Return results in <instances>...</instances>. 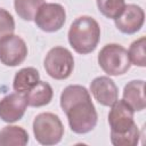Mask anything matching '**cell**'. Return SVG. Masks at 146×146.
<instances>
[{"label":"cell","instance_id":"cell-1","mask_svg":"<svg viewBox=\"0 0 146 146\" xmlns=\"http://www.w3.org/2000/svg\"><path fill=\"white\" fill-rule=\"evenodd\" d=\"M60 107L67 116L73 132L83 135L90 132L97 124L98 116L89 91L80 84H71L60 94Z\"/></svg>","mask_w":146,"mask_h":146},{"label":"cell","instance_id":"cell-2","mask_svg":"<svg viewBox=\"0 0 146 146\" xmlns=\"http://www.w3.org/2000/svg\"><path fill=\"white\" fill-rule=\"evenodd\" d=\"M108 123L111 143L114 146H135L139 141V130L133 121V110L122 99L116 100L110 110Z\"/></svg>","mask_w":146,"mask_h":146},{"label":"cell","instance_id":"cell-3","mask_svg":"<svg viewBox=\"0 0 146 146\" xmlns=\"http://www.w3.org/2000/svg\"><path fill=\"white\" fill-rule=\"evenodd\" d=\"M99 38L100 27L90 16L78 17L68 30V42L80 55L92 52L99 42Z\"/></svg>","mask_w":146,"mask_h":146},{"label":"cell","instance_id":"cell-4","mask_svg":"<svg viewBox=\"0 0 146 146\" xmlns=\"http://www.w3.org/2000/svg\"><path fill=\"white\" fill-rule=\"evenodd\" d=\"M98 64L108 75H122L131 66L128 50L117 43L105 44L98 54Z\"/></svg>","mask_w":146,"mask_h":146},{"label":"cell","instance_id":"cell-5","mask_svg":"<svg viewBox=\"0 0 146 146\" xmlns=\"http://www.w3.org/2000/svg\"><path fill=\"white\" fill-rule=\"evenodd\" d=\"M33 133L35 139L46 146L58 144L64 135V125L54 113H40L33 121Z\"/></svg>","mask_w":146,"mask_h":146},{"label":"cell","instance_id":"cell-6","mask_svg":"<svg viewBox=\"0 0 146 146\" xmlns=\"http://www.w3.org/2000/svg\"><path fill=\"white\" fill-rule=\"evenodd\" d=\"M43 65L49 76L55 80H64L73 72L74 58L68 49L64 47H54L46 55Z\"/></svg>","mask_w":146,"mask_h":146},{"label":"cell","instance_id":"cell-7","mask_svg":"<svg viewBox=\"0 0 146 146\" xmlns=\"http://www.w3.org/2000/svg\"><path fill=\"white\" fill-rule=\"evenodd\" d=\"M66 21V13L59 3H43L38 10L34 22L44 32H56L63 27Z\"/></svg>","mask_w":146,"mask_h":146},{"label":"cell","instance_id":"cell-8","mask_svg":"<svg viewBox=\"0 0 146 146\" xmlns=\"http://www.w3.org/2000/svg\"><path fill=\"white\" fill-rule=\"evenodd\" d=\"M27 56L25 41L15 34H9L0 40V62L6 66H17Z\"/></svg>","mask_w":146,"mask_h":146},{"label":"cell","instance_id":"cell-9","mask_svg":"<svg viewBox=\"0 0 146 146\" xmlns=\"http://www.w3.org/2000/svg\"><path fill=\"white\" fill-rule=\"evenodd\" d=\"M145 21L144 10L133 3L125 5L121 14L114 19L115 26L124 34H133L138 32Z\"/></svg>","mask_w":146,"mask_h":146},{"label":"cell","instance_id":"cell-10","mask_svg":"<svg viewBox=\"0 0 146 146\" xmlns=\"http://www.w3.org/2000/svg\"><path fill=\"white\" fill-rule=\"evenodd\" d=\"M27 107L24 94L13 92L0 100V119L5 122L13 123L23 117Z\"/></svg>","mask_w":146,"mask_h":146},{"label":"cell","instance_id":"cell-11","mask_svg":"<svg viewBox=\"0 0 146 146\" xmlns=\"http://www.w3.org/2000/svg\"><path fill=\"white\" fill-rule=\"evenodd\" d=\"M90 91L95 99L103 106H112L119 97L114 81L108 76H97L90 83Z\"/></svg>","mask_w":146,"mask_h":146},{"label":"cell","instance_id":"cell-12","mask_svg":"<svg viewBox=\"0 0 146 146\" xmlns=\"http://www.w3.org/2000/svg\"><path fill=\"white\" fill-rule=\"evenodd\" d=\"M123 100L133 110V112H140L145 110V81L132 80L124 86Z\"/></svg>","mask_w":146,"mask_h":146},{"label":"cell","instance_id":"cell-13","mask_svg":"<svg viewBox=\"0 0 146 146\" xmlns=\"http://www.w3.org/2000/svg\"><path fill=\"white\" fill-rule=\"evenodd\" d=\"M27 105L32 107H40L48 105L54 96V91L51 86L48 82L39 81L33 88H31L27 92L24 94Z\"/></svg>","mask_w":146,"mask_h":146},{"label":"cell","instance_id":"cell-14","mask_svg":"<svg viewBox=\"0 0 146 146\" xmlns=\"http://www.w3.org/2000/svg\"><path fill=\"white\" fill-rule=\"evenodd\" d=\"M40 81L39 71L34 67H24L19 70L13 81V88L16 92L25 94L31 88H33Z\"/></svg>","mask_w":146,"mask_h":146},{"label":"cell","instance_id":"cell-15","mask_svg":"<svg viewBox=\"0 0 146 146\" xmlns=\"http://www.w3.org/2000/svg\"><path fill=\"white\" fill-rule=\"evenodd\" d=\"M29 135L25 129L17 125H7L0 131V146H25Z\"/></svg>","mask_w":146,"mask_h":146},{"label":"cell","instance_id":"cell-16","mask_svg":"<svg viewBox=\"0 0 146 146\" xmlns=\"http://www.w3.org/2000/svg\"><path fill=\"white\" fill-rule=\"evenodd\" d=\"M44 3V0H14V7L17 15L27 22L34 21V17Z\"/></svg>","mask_w":146,"mask_h":146},{"label":"cell","instance_id":"cell-17","mask_svg":"<svg viewBox=\"0 0 146 146\" xmlns=\"http://www.w3.org/2000/svg\"><path fill=\"white\" fill-rule=\"evenodd\" d=\"M145 47H146V38L141 36L133 41L129 48L128 55L130 58L131 64L139 66V67H145L146 66V54H145Z\"/></svg>","mask_w":146,"mask_h":146},{"label":"cell","instance_id":"cell-18","mask_svg":"<svg viewBox=\"0 0 146 146\" xmlns=\"http://www.w3.org/2000/svg\"><path fill=\"white\" fill-rule=\"evenodd\" d=\"M98 10L107 18L115 19L125 6L124 0H96Z\"/></svg>","mask_w":146,"mask_h":146},{"label":"cell","instance_id":"cell-19","mask_svg":"<svg viewBox=\"0 0 146 146\" xmlns=\"http://www.w3.org/2000/svg\"><path fill=\"white\" fill-rule=\"evenodd\" d=\"M15 30V21L9 11L0 8V40L9 34H13Z\"/></svg>","mask_w":146,"mask_h":146}]
</instances>
